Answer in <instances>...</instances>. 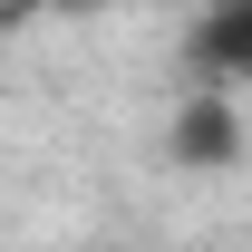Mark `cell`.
Wrapping results in <instances>:
<instances>
[{"label": "cell", "mask_w": 252, "mask_h": 252, "mask_svg": "<svg viewBox=\"0 0 252 252\" xmlns=\"http://www.w3.org/2000/svg\"><path fill=\"white\" fill-rule=\"evenodd\" d=\"M185 78H194V88H223V97L252 88V0H204V10H194Z\"/></svg>", "instance_id": "obj_2"}, {"label": "cell", "mask_w": 252, "mask_h": 252, "mask_svg": "<svg viewBox=\"0 0 252 252\" xmlns=\"http://www.w3.org/2000/svg\"><path fill=\"white\" fill-rule=\"evenodd\" d=\"M165 165H185V175H233V165H243V97L185 88L175 126H165Z\"/></svg>", "instance_id": "obj_1"}]
</instances>
